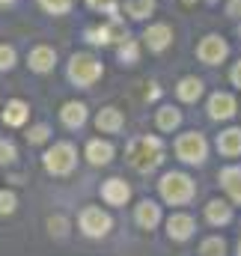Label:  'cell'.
<instances>
[{
	"label": "cell",
	"instance_id": "6da1fadb",
	"mask_svg": "<svg viewBox=\"0 0 241 256\" xmlns=\"http://www.w3.org/2000/svg\"><path fill=\"white\" fill-rule=\"evenodd\" d=\"M125 161L137 170V173H152L161 167L164 161V143L158 137H134L125 149Z\"/></svg>",
	"mask_w": 241,
	"mask_h": 256
},
{
	"label": "cell",
	"instance_id": "7a4b0ae2",
	"mask_svg": "<svg viewBox=\"0 0 241 256\" xmlns=\"http://www.w3.org/2000/svg\"><path fill=\"white\" fill-rule=\"evenodd\" d=\"M158 194L167 206H188L196 194V185L188 173H164L158 182Z\"/></svg>",
	"mask_w": 241,
	"mask_h": 256
},
{
	"label": "cell",
	"instance_id": "3957f363",
	"mask_svg": "<svg viewBox=\"0 0 241 256\" xmlns=\"http://www.w3.org/2000/svg\"><path fill=\"white\" fill-rule=\"evenodd\" d=\"M78 230L86 238H108L114 230V218L102 208V206H84L78 214Z\"/></svg>",
	"mask_w": 241,
	"mask_h": 256
},
{
	"label": "cell",
	"instance_id": "277c9868",
	"mask_svg": "<svg viewBox=\"0 0 241 256\" xmlns=\"http://www.w3.org/2000/svg\"><path fill=\"white\" fill-rule=\"evenodd\" d=\"M42 164L51 176H68L78 164V149L72 143H54L45 155H42Z\"/></svg>",
	"mask_w": 241,
	"mask_h": 256
},
{
	"label": "cell",
	"instance_id": "5b68a950",
	"mask_svg": "<svg viewBox=\"0 0 241 256\" xmlns=\"http://www.w3.org/2000/svg\"><path fill=\"white\" fill-rule=\"evenodd\" d=\"M206 155H208V143L200 131H188L176 140V158L184 164H206Z\"/></svg>",
	"mask_w": 241,
	"mask_h": 256
},
{
	"label": "cell",
	"instance_id": "8992f818",
	"mask_svg": "<svg viewBox=\"0 0 241 256\" xmlns=\"http://www.w3.org/2000/svg\"><path fill=\"white\" fill-rule=\"evenodd\" d=\"M68 78L78 86H92L102 78V63L96 57H90V54H74L72 63H68Z\"/></svg>",
	"mask_w": 241,
	"mask_h": 256
},
{
	"label": "cell",
	"instance_id": "52a82bcc",
	"mask_svg": "<svg viewBox=\"0 0 241 256\" xmlns=\"http://www.w3.org/2000/svg\"><path fill=\"white\" fill-rule=\"evenodd\" d=\"M194 232H196V220L190 218V214H184V212H173L170 218H167V238L170 242H190L194 238Z\"/></svg>",
	"mask_w": 241,
	"mask_h": 256
},
{
	"label": "cell",
	"instance_id": "ba28073f",
	"mask_svg": "<svg viewBox=\"0 0 241 256\" xmlns=\"http://www.w3.org/2000/svg\"><path fill=\"white\" fill-rule=\"evenodd\" d=\"M134 220H137V226L146 230V232L158 230L161 220H164V218H161V206L152 202V200H140V202L134 206Z\"/></svg>",
	"mask_w": 241,
	"mask_h": 256
},
{
	"label": "cell",
	"instance_id": "9c48e42d",
	"mask_svg": "<svg viewBox=\"0 0 241 256\" xmlns=\"http://www.w3.org/2000/svg\"><path fill=\"white\" fill-rule=\"evenodd\" d=\"M102 200L108 206H125L131 200V185L125 179H120V176H114V179H108L102 185Z\"/></svg>",
	"mask_w": 241,
	"mask_h": 256
},
{
	"label": "cell",
	"instance_id": "30bf717a",
	"mask_svg": "<svg viewBox=\"0 0 241 256\" xmlns=\"http://www.w3.org/2000/svg\"><path fill=\"white\" fill-rule=\"evenodd\" d=\"M196 57L208 66L220 63V60L226 57V42H224L220 36H206V39L200 42V48H196Z\"/></svg>",
	"mask_w": 241,
	"mask_h": 256
},
{
	"label": "cell",
	"instance_id": "8fae6325",
	"mask_svg": "<svg viewBox=\"0 0 241 256\" xmlns=\"http://www.w3.org/2000/svg\"><path fill=\"white\" fill-rule=\"evenodd\" d=\"M218 182H220V188L226 191V196H230V202H236V206H241V167H224L220 170V176H218Z\"/></svg>",
	"mask_w": 241,
	"mask_h": 256
},
{
	"label": "cell",
	"instance_id": "7c38bea8",
	"mask_svg": "<svg viewBox=\"0 0 241 256\" xmlns=\"http://www.w3.org/2000/svg\"><path fill=\"white\" fill-rule=\"evenodd\" d=\"M122 126H125V116H122V110H116V108H102L98 116H96V128L102 134H120Z\"/></svg>",
	"mask_w": 241,
	"mask_h": 256
},
{
	"label": "cell",
	"instance_id": "4fadbf2b",
	"mask_svg": "<svg viewBox=\"0 0 241 256\" xmlns=\"http://www.w3.org/2000/svg\"><path fill=\"white\" fill-rule=\"evenodd\" d=\"M236 114V98L230 92H214L208 98V116L212 120H230Z\"/></svg>",
	"mask_w": 241,
	"mask_h": 256
},
{
	"label": "cell",
	"instance_id": "5bb4252c",
	"mask_svg": "<svg viewBox=\"0 0 241 256\" xmlns=\"http://www.w3.org/2000/svg\"><path fill=\"white\" fill-rule=\"evenodd\" d=\"M86 161L92 164V167H104V164H110L114 161V146L108 143V140H90L86 143Z\"/></svg>",
	"mask_w": 241,
	"mask_h": 256
},
{
	"label": "cell",
	"instance_id": "9a60e30c",
	"mask_svg": "<svg viewBox=\"0 0 241 256\" xmlns=\"http://www.w3.org/2000/svg\"><path fill=\"white\" fill-rule=\"evenodd\" d=\"M206 220L212 226H226L232 220V202L230 200H212L206 206Z\"/></svg>",
	"mask_w": 241,
	"mask_h": 256
},
{
	"label": "cell",
	"instance_id": "2e32d148",
	"mask_svg": "<svg viewBox=\"0 0 241 256\" xmlns=\"http://www.w3.org/2000/svg\"><path fill=\"white\" fill-rule=\"evenodd\" d=\"M218 152L224 158H238L241 155V128H226L218 134Z\"/></svg>",
	"mask_w": 241,
	"mask_h": 256
},
{
	"label": "cell",
	"instance_id": "e0dca14e",
	"mask_svg": "<svg viewBox=\"0 0 241 256\" xmlns=\"http://www.w3.org/2000/svg\"><path fill=\"white\" fill-rule=\"evenodd\" d=\"M86 39L96 42V45H108V42L125 39V33H122L120 21H110V24H104V27H92V30H86Z\"/></svg>",
	"mask_w": 241,
	"mask_h": 256
},
{
	"label": "cell",
	"instance_id": "ac0fdd59",
	"mask_svg": "<svg viewBox=\"0 0 241 256\" xmlns=\"http://www.w3.org/2000/svg\"><path fill=\"white\" fill-rule=\"evenodd\" d=\"M60 120L66 128H80L86 122V104H80V102H66L60 110Z\"/></svg>",
	"mask_w": 241,
	"mask_h": 256
},
{
	"label": "cell",
	"instance_id": "d6986e66",
	"mask_svg": "<svg viewBox=\"0 0 241 256\" xmlns=\"http://www.w3.org/2000/svg\"><path fill=\"white\" fill-rule=\"evenodd\" d=\"M27 116H30V108L24 104V102H18V98H12V102H6V110H3V122L12 128H21L27 122Z\"/></svg>",
	"mask_w": 241,
	"mask_h": 256
},
{
	"label": "cell",
	"instance_id": "ffe728a7",
	"mask_svg": "<svg viewBox=\"0 0 241 256\" xmlns=\"http://www.w3.org/2000/svg\"><path fill=\"white\" fill-rule=\"evenodd\" d=\"M27 63H30L33 72H51L54 63H57V54L42 45V48H33V51H30V60H27Z\"/></svg>",
	"mask_w": 241,
	"mask_h": 256
},
{
	"label": "cell",
	"instance_id": "44dd1931",
	"mask_svg": "<svg viewBox=\"0 0 241 256\" xmlns=\"http://www.w3.org/2000/svg\"><path fill=\"white\" fill-rule=\"evenodd\" d=\"M170 39H173V33H170L167 24H155V27L146 30V45H149L152 51H164V48L170 45Z\"/></svg>",
	"mask_w": 241,
	"mask_h": 256
},
{
	"label": "cell",
	"instance_id": "7402d4cb",
	"mask_svg": "<svg viewBox=\"0 0 241 256\" xmlns=\"http://www.w3.org/2000/svg\"><path fill=\"white\" fill-rule=\"evenodd\" d=\"M176 92H179V98L182 102H196L200 96H202V80L200 78H182L179 80V86H176Z\"/></svg>",
	"mask_w": 241,
	"mask_h": 256
},
{
	"label": "cell",
	"instance_id": "603a6c76",
	"mask_svg": "<svg viewBox=\"0 0 241 256\" xmlns=\"http://www.w3.org/2000/svg\"><path fill=\"white\" fill-rule=\"evenodd\" d=\"M155 122H158V128H161V131H173V128H179V122H182V114L176 110V108H170V104H164V108L158 110V116H155Z\"/></svg>",
	"mask_w": 241,
	"mask_h": 256
},
{
	"label": "cell",
	"instance_id": "cb8c5ba5",
	"mask_svg": "<svg viewBox=\"0 0 241 256\" xmlns=\"http://www.w3.org/2000/svg\"><path fill=\"white\" fill-rule=\"evenodd\" d=\"M196 256H226V242H224L220 236H208V238L200 242Z\"/></svg>",
	"mask_w": 241,
	"mask_h": 256
},
{
	"label": "cell",
	"instance_id": "d4e9b609",
	"mask_svg": "<svg viewBox=\"0 0 241 256\" xmlns=\"http://www.w3.org/2000/svg\"><path fill=\"white\" fill-rule=\"evenodd\" d=\"M152 9H155V0H125V15L134 21L152 15Z\"/></svg>",
	"mask_w": 241,
	"mask_h": 256
},
{
	"label": "cell",
	"instance_id": "484cf974",
	"mask_svg": "<svg viewBox=\"0 0 241 256\" xmlns=\"http://www.w3.org/2000/svg\"><path fill=\"white\" fill-rule=\"evenodd\" d=\"M48 232H51V238L66 242V238H68V218H62V214H51V218H48Z\"/></svg>",
	"mask_w": 241,
	"mask_h": 256
},
{
	"label": "cell",
	"instance_id": "4316f807",
	"mask_svg": "<svg viewBox=\"0 0 241 256\" xmlns=\"http://www.w3.org/2000/svg\"><path fill=\"white\" fill-rule=\"evenodd\" d=\"M48 137H51V128L42 126V122L27 131V143H30V146H42V143H48Z\"/></svg>",
	"mask_w": 241,
	"mask_h": 256
},
{
	"label": "cell",
	"instance_id": "83f0119b",
	"mask_svg": "<svg viewBox=\"0 0 241 256\" xmlns=\"http://www.w3.org/2000/svg\"><path fill=\"white\" fill-rule=\"evenodd\" d=\"M18 208V196L15 191H0V218H9Z\"/></svg>",
	"mask_w": 241,
	"mask_h": 256
},
{
	"label": "cell",
	"instance_id": "f1b7e54d",
	"mask_svg": "<svg viewBox=\"0 0 241 256\" xmlns=\"http://www.w3.org/2000/svg\"><path fill=\"white\" fill-rule=\"evenodd\" d=\"M18 158V152H15V143L12 140H0V164L6 167V164H12Z\"/></svg>",
	"mask_w": 241,
	"mask_h": 256
},
{
	"label": "cell",
	"instance_id": "f546056e",
	"mask_svg": "<svg viewBox=\"0 0 241 256\" xmlns=\"http://www.w3.org/2000/svg\"><path fill=\"white\" fill-rule=\"evenodd\" d=\"M12 66H15V51L6 48V45H0V72H9Z\"/></svg>",
	"mask_w": 241,
	"mask_h": 256
},
{
	"label": "cell",
	"instance_id": "4dcf8cb0",
	"mask_svg": "<svg viewBox=\"0 0 241 256\" xmlns=\"http://www.w3.org/2000/svg\"><path fill=\"white\" fill-rule=\"evenodd\" d=\"M120 57H122V63H134V60H137V45H134V42H125V45H122L120 48Z\"/></svg>",
	"mask_w": 241,
	"mask_h": 256
},
{
	"label": "cell",
	"instance_id": "1f68e13d",
	"mask_svg": "<svg viewBox=\"0 0 241 256\" xmlns=\"http://www.w3.org/2000/svg\"><path fill=\"white\" fill-rule=\"evenodd\" d=\"M42 6H45L48 12H54V15H60V12H66V9L72 6V0H42Z\"/></svg>",
	"mask_w": 241,
	"mask_h": 256
},
{
	"label": "cell",
	"instance_id": "d6a6232c",
	"mask_svg": "<svg viewBox=\"0 0 241 256\" xmlns=\"http://www.w3.org/2000/svg\"><path fill=\"white\" fill-rule=\"evenodd\" d=\"M90 3H92L96 9H104L108 15H114V12H116V0H90Z\"/></svg>",
	"mask_w": 241,
	"mask_h": 256
},
{
	"label": "cell",
	"instance_id": "836d02e7",
	"mask_svg": "<svg viewBox=\"0 0 241 256\" xmlns=\"http://www.w3.org/2000/svg\"><path fill=\"white\" fill-rule=\"evenodd\" d=\"M232 84H236V86H241V63L232 68Z\"/></svg>",
	"mask_w": 241,
	"mask_h": 256
},
{
	"label": "cell",
	"instance_id": "e575fe53",
	"mask_svg": "<svg viewBox=\"0 0 241 256\" xmlns=\"http://www.w3.org/2000/svg\"><path fill=\"white\" fill-rule=\"evenodd\" d=\"M184 3H188V6H190V3H194V0H184Z\"/></svg>",
	"mask_w": 241,
	"mask_h": 256
},
{
	"label": "cell",
	"instance_id": "d590c367",
	"mask_svg": "<svg viewBox=\"0 0 241 256\" xmlns=\"http://www.w3.org/2000/svg\"><path fill=\"white\" fill-rule=\"evenodd\" d=\"M0 3H9V0H0Z\"/></svg>",
	"mask_w": 241,
	"mask_h": 256
}]
</instances>
